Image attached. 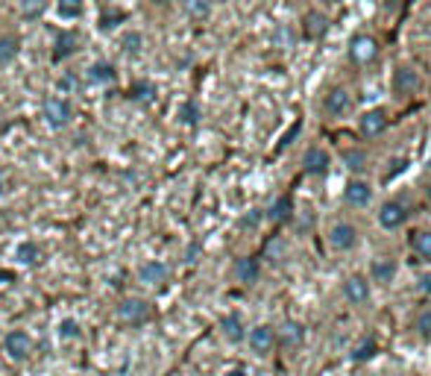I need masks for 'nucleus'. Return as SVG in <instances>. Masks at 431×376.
Here are the masks:
<instances>
[{
    "label": "nucleus",
    "mask_w": 431,
    "mask_h": 376,
    "mask_svg": "<svg viewBox=\"0 0 431 376\" xmlns=\"http://www.w3.org/2000/svg\"><path fill=\"white\" fill-rule=\"evenodd\" d=\"M150 318H153V309H150V303L141 300V297H126L118 306V320L126 323V326H144Z\"/></svg>",
    "instance_id": "nucleus-1"
},
{
    "label": "nucleus",
    "mask_w": 431,
    "mask_h": 376,
    "mask_svg": "<svg viewBox=\"0 0 431 376\" xmlns=\"http://www.w3.org/2000/svg\"><path fill=\"white\" fill-rule=\"evenodd\" d=\"M44 121L51 129H65L74 121V106L65 97H51V101H44Z\"/></svg>",
    "instance_id": "nucleus-2"
},
{
    "label": "nucleus",
    "mask_w": 431,
    "mask_h": 376,
    "mask_svg": "<svg viewBox=\"0 0 431 376\" xmlns=\"http://www.w3.org/2000/svg\"><path fill=\"white\" fill-rule=\"evenodd\" d=\"M4 347H6L12 362H27L29 353H32V341H29V335L24 330H12L4 338Z\"/></svg>",
    "instance_id": "nucleus-3"
},
{
    "label": "nucleus",
    "mask_w": 431,
    "mask_h": 376,
    "mask_svg": "<svg viewBox=\"0 0 431 376\" xmlns=\"http://www.w3.org/2000/svg\"><path fill=\"white\" fill-rule=\"evenodd\" d=\"M376 56H378V44L373 36H355L350 41V59L355 65H370L376 62Z\"/></svg>",
    "instance_id": "nucleus-4"
},
{
    "label": "nucleus",
    "mask_w": 431,
    "mask_h": 376,
    "mask_svg": "<svg viewBox=\"0 0 431 376\" xmlns=\"http://www.w3.org/2000/svg\"><path fill=\"white\" fill-rule=\"evenodd\" d=\"M329 241H331V247H335V250H352L355 244H358V230H355L352 223L338 221L335 226H331Z\"/></svg>",
    "instance_id": "nucleus-5"
},
{
    "label": "nucleus",
    "mask_w": 431,
    "mask_h": 376,
    "mask_svg": "<svg viewBox=\"0 0 431 376\" xmlns=\"http://www.w3.org/2000/svg\"><path fill=\"white\" fill-rule=\"evenodd\" d=\"M138 280L147 283V285H153V288H159V285H164L171 280V268L164 265V261H159V259L144 261V265L138 268Z\"/></svg>",
    "instance_id": "nucleus-6"
},
{
    "label": "nucleus",
    "mask_w": 431,
    "mask_h": 376,
    "mask_svg": "<svg viewBox=\"0 0 431 376\" xmlns=\"http://www.w3.org/2000/svg\"><path fill=\"white\" fill-rule=\"evenodd\" d=\"M326 112L329 115H335V118H343V115H350L352 112V94L346 91V89H331L326 94Z\"/></svg>",
    "instance_id": "nucleus-7"
},
{
    "label": "nucleus",
    "mask_w": 431,
    "mask_h": 376,
    "mask_svg": "<svg viewBox=\"0 0 431 376\" xmlns=\"http://www.w3.org/2000/svg\"><path fill=\"white\" fill-rule=\"evenodd\" d=\"M361 136L364 138H376L381 136L387 129V112L385 109H370V112H364V118H361Z\"/></svg>",
    "instance_id": "nucleus-8"
},
{
    "label": "nucleus",
    "mask_w": 431,
    "mask_h": 376,
    "mask_svg": "<svg viewBox=\"0 0 431 376\" xmlns=\"http://www.w3.org/2000/svg\"><path fill=\"white\" fill-rule=\"evenodd\" d=\"M408 221V209L405 203H385L378 209V223L385 226V230H399V226Z\"/></svg>",
    "instance_id": "nucleus-9"
},
{
    "label": "nucleus",
    "mask_w": 431,
    "mask_h": 376,
    "mask_svg": "<svg viewBox=\"0 0 431 376\" xmlns=\"http://www.w3.org/2000/svg\"><path fill=\"white\" fill-rule=\"evenodd\" d=\"M393 89H396V94H417L420 91V74L413 71V68H408V65H402V68H396V74H393Z\"/></svg>",
    "instance_id": "nucleus-10"
},
{
    "label": "nucleus",
    "mask_w": 431,
    "mask_h": 376,
    "mask_svg": "<svg viewBox=\"0 0 431 376\" xmlns=\"http://www.w3.org/2000/svg\"><path fill=\"white\" fill-rule=\"evenodd\" d=\"M343 297L350 300L352 306H361L370 300V283L364 280V276H350V280L343 283Z\"/></svg>",
    "instance_id": "nucleus-11"
},
{
    "label": "nucleus",
    "mask_w": 431,
    "mask_h": 376,
    "mask_svg": "<svg viewBox=\"0 0 431 376\" xmlns=\"http://www.w3.org/2000/svg\"><path fill=\"white\" fill-rule=\"evenodd\" d=\"M276 344V332L273 326H256V330H250V350L258 353V356H267Z\"/></svg>",
    "instance_id": "nucleus-12"
},
{
    "label": "nucleus",
    "mask_w": 431,
    "mask_h": 376,
    "mask_svg": "<svg viewBox=\"0 0 431 376\" xmlns=\"http://www.w3.org/2000/svg\"><path fill=\"white\" fill-rule=\"evenodd\" d=\"M343 200L350 203V206H367L373 200L370 183H364V179H352V183L346 186V191H343Z\"/></svg>",
    "instance_id": "nucleus-13"
},
{
    "label": "nucleus",
    "mask_w": 431,
    "mask_h": 376,
    "mask_svg": "<svg viewBox=\"0 0 431 376\" xmlns=\"http://www.w3.org/2000/svg\"><path fill=\"white\" fill-rule=\"evenodd\" d=\"M15 259H18L21 265H27V268H39L44 253H41V247L36 241H21L18 247H15Z\"/></svg>",
    "instance_id": "nucleus-14"
},
{
    "label": "nucleus",
    "mask_w": 431,
    "mask_h": 376,
    "mask_svg": "<svg viewBox=\"0 0 431 376\" xmlns=\"http://www.w3.org/2000/svg\"><path fill=\"white\" fill-rule=\"evenodd\" d=\"M77 44H79V36H77V32L74 30H62L59 32V36H56V51H53V59L56 62H62V59H68L74 51H77Z\"/></svg>",
    "instance_id": "nucleus-15"
},
{
    "label": "nucleus",
    "mask_w": 431,
    "mask_h": 376,
    "mask_svg": "<svg viewBox=\"0 0 431 376\" xmlns=\"http://www.w3.org/2000/svg\"><path fill=\"white\" fill-rule=\"evenodd\" d=\"M114 77H118V71H114L112 62L88 65V83H94V86H109V83H114Z\"/></svg>",
    "instance_id": "nucleus-16"
},
{
    "label": "nucleus",
    "mask_w": 431,
    "mask_h": 376,
    "mask_svg": "<svg viewBox=\"0 0 431 376\" xmlns=\"http://www.w3.org/2000/svg\"><path fill=\"white\" fill-rule=\"evenodd\" d=\"M235 276H238V283H244V285H253V283H258V276H261V265H258V259H238V265H235Z\"/></svg>",
    "instance_id": "nucleus-17"
},
{
    "label": "nucleus",
    "mask_w": 431,
    "mask_h": 376,
    "mask_svg": "<svg viewBox=\"0 0 431 376\" xmlns=\"http://www.w3.org/2000/svg\"><path fill=\"white\" fill-rule=\"evenodd\" d=\"M303 165H305L308 174H326V171H329V153L320 150V147H308Z\"/></svg>",
    "instance_id": "nucleus-18"
},
{
    "label": "nucleus",
    "mask_w": 431,
    "mask_h": 376,
    "mask_svg": "<svg viewBox=\"0 0 431 376\" xmlns=\"http://www.w3.org/2000/svg\"><path fill=\"white\" fill-rule=\"evenodd\" d=\"M303 338H305L303 323H296V320L281 323V330H279V341H281V344H285V347H296V344H303Z\"/></svg>",
    "instance_id": "nucleus-19"
},
{
    "label": "nucleus",
    "mask_w": 431,
    "mask_h": 376,
    "mask_svg": "<svg viewBox=\"0 0 431 376\" xmlns=\"http://www.w3.org/2000/svg\"><path fill=\"white\" fill-rule=\"evenodd\" d=\"M56 12L62 21H79L86 12V0H56Z\"/></svg>",
    "instance_id": "nucleus-20"
},
{
    "label": "nucleus",
    "mask_w": 431,
    "mask_h": 376,
    "mask_svg": "<svg viewBox=\"0 0 431 376\" xmlns=\"http://www.w3.org/2000/svg\"><path fill=\"white\" fill-rule=\"evenodd\" d=\"M220 330H223L226 341H232V344H238V341L246 338V332H244V320H241L238 315H226V318L220 320Z\"/></svg>",
    "instance_id": "nucleus-21"
},
{
    "label": "nucleus",
    "mask_w": 431,
    "mask_h": 376,
    "mask_svg": "<svg viewBox=\"0 0 431 376\" xmlns=\"http://www.w3.org/2000/svg\"><path fill=\"white\" fill-rule=\"evenodd\" d=\"M21 53V41L15 36H0V68H6V65H12L15 59H18Z\"/></svg>",
    "instance_id": "nucleus-22"
},
{
    "label": "nucleus",
    "mask_w": 431,
    "mask_h": 376,
    "mask_svg": "<svg viewBox=\"0 0 431 376\" xmlns=\"http://www.w3.org/2000/svg\"><path fill=\"white\" fill-rule=\"evenodd\" d=\"M267 218H270L273 223H288V221L293 218V200H291V197H279V200L270 206Z\"/></svg>",
    "instance_id": "nucleus-23"
},
{
    "label": "nucleus",
    "mask_w": 431,
    "mask_h": 376,
    "mask_svg": "<svg viewBox=\"0 0 431 376\" xmlns=\"http://www.w3.org/2000/svg\"><path fill=\"white\" fill-rule=\"evenodd\" d=\"M370 273H373V283L387 285V283L393 280V273H396V265H393L390 259H376L373 268H370Z\"/></svg>",
    "instance_id": "nucleus-24"
},
{
    "label": "nucleus",
    "mask_w": 431,
    "mask_h": 376,
    "mask_svg": "<svg viewBox=\"0 0 431 376\" xmlns=\"http://www.w3.org/2000/svg\"><path fill=\"white\" fill-rule=\"evenodd\" d=\"M326 30H329L326 15H320V12H308V15H305V32H308L311 39L326 36Z\"/></svg>",
    "instance_id": "nucleus-25"
},
{
    "label": "nucleus",
    "mask_w": 431,
    "mask_h": 376,
    "mask_svg": "<svg viewBox=\"0 0 431 376\" xmlns=\"http://www.w3.org/2000/svg\"><path fill=\"white\" fill-rule=\"evenodd\" d=\"M47 9V0H21V18L24 21H39Z\"/></svg>",
    "instance_id": "nucleus-26"
},
{
    "label": "nucleus",
    "mask_w": 431,
    "mask_h": 376,
    "mask_svg": "<svg viewBox=\"0 0 431 376\" xmlns=\"http://www.w3.org/2000/svg\"><path fill=\"white\" fill-rule=\"evenodd\" d=\"M200 118H203V112H200V103H197V101H185L179 106V121L182 124L194 127V124H200Z\"/></svg>",
    "instance_id": "nucleus-27"
},
{
    "label": "nucleus",
    "mask_w": 431,
    "mask_h": 376,
    "mask_svg": "<svg viewBox=\"0 0 431 376\" xmlns=\"http://www.w3.org/2000/svg\"><path fill=\"white\" fill-rule=\"evenodd\" d=\"M411 247H413V253H417L420 259L431 261V233H428V230L417 233V235H413V238H411Z\"/></svg>",
    "instance_id": "nucleus-28"
},
{
    "label": "nucleus",
    "mask_w": 431,
    "mask_h": 376,
    "mask_svg": "<svg viewBox=\"0 0 431 376\" xmlns=\"http://www.w3.org/2000/svg\"><path fill=\"white\" fill-rule=\"evenodd\" d=\"M121 47H124V53L138 56L144 51V36H141V32H124V36H121Z\"/></svg>",
    "instance_id": "nucleus-29"
},
{
    "label": "nucleus",
    "mask_w": 431,
    "mask_h": 376,
    "mask_svg": "<svg viewBox=\"0 0 431 376\" xmlns=\"http://www.w3.org/2000/svg\"><path fill=\"white\" fill-rule=\"evenodd\" d=\"M56 89H59V94H77V91L82 89V79H79L74 71H65V74L59 77Z\"/></svg>",
    "instance_id": "nucleus-30"
},
{
    "label": "nucleus",
    "mask_w": 431,
    "mask_h": 376,
    "mask_svg": "<svg viewBox=\"0 0 431 376\" xmlns=\"http://www.w3.org/2000/svg\"><path fill=\"white\" fill-rule=\"evenodd\" d=\"M185 12L191 15V18L203 21L211 15V0H185Z\"/></svg>",
    "instance_id": "nucleus-31"
},
{
    "label": "nucleus",
    "mask_w": 431,
    "mask_h": 376,
    "mask_svg": "<svg viewBox=\"0 0 431 376\" xmlns=\"http://www.w3.org/2000/svg\"><path fill=\"white\" fill-rule=\"evenodd\" d=\"M343 165L352 168V171H364V168H367V153H361V150H343Z\"/></svg>",
    "instance_id": "nucleus-32"
},
{
    "label": "nucleus",
    "mask_w": 431,
    "mask_h": 376,
    "mask_svg": "<svg viewBox=\"0 0 431 376\" xmlns=\"http://www.w3.org/2000/svg\"><path fill=\"white\" fill-rule=\"evenodd\" d=\"M132 97H135L138 103H153L156 101V86L153 83H138L132 89Z\"/></svg>",
    "instance_id": "nucleus-33"
},
{
    "label": "nucleus",
    "mask_w": 431,
    "mask_h": 376,
    "mask_svg": "<svg viewBox=\"0 0 431 376\" xmlns=\"http://www.w3.org/2000/svg\"><path fill=\"white\" fill-rule=\"evenodd\" d=\"M376 356V338H367V341H361V344L352 350V358L355 362H367V358Z\"/></svg>",
    "instance_id": "nucleus-34"
},
{
    "label": "nucleus",
    "mask_w": 431,
    "mask_h": 376,
    "mask_svg": "<svg viewBox=\"0 0 431 376\" xmlns=\"http://www.w3.org/2000/svg\"><path fill=\"white\" fill-rule=\"evenodd\" d=\"M59 335L65 338V341H77L79 335H82V330H79V320H74V318H65L62 323H59Z\"/></svg>",
    "instance_id": "nucleus-35"
},
{
    "label": "nucleus",
    "mask_w": 431,
    "mask_h": 376,
    "mask_svg": "<svg viewBox=\"0 0 431 376\" xmlns=\"http://www.w3.org/2000/svg\"><path fill=\"white\" fill-rule=\"evenodd\" d=\"M417 330H420V335H431V309L417 318Z\"/></svg>",
    "instance_id": "nucleus-36"
},
{
    "label": "nucleus",
    "mask_w": 431,
    "mask_h": 376,
    "mask_svg": "<svg viewBox=\"0 0 431 376\" xmlns=\"http://www.w3.org/2000/svg\"><path fill=\"white\" fill-rule=\"evenodd\" d=\"M6 191H9V176H6L4 171H0V197H4Z\"/></svg>",
    "instance_id": "nucleus-37"
},
{
    "label": "nucleus",
    "mask_w": 431,
    "mask_h": 376,
    "mask_svg": "<svg viewBox=\"0 0 431 376\" xmlns=\"http://www.w3.org/2000/svg\"><path fill=\"white\" fill-rule=\"evenodd\" d=\"M420 288H423L425 294H431V273H425L423 280H420Z\"/></svg>",
    "instance_id": "nucleus-38"
},
{
    "label": "nucleus",
    "mask_w": 431,
    "mask_h": 376,
    "mask_svg": "<svg viewBox=\"0 0 431 376\" xmlns=\"http://www.w3.org/2000/svg\"><path fill=\"white\" fill-rule=\"evenodd\" d=\"M226 376H246V370H244V368H235V370H229Z\"/></svg>",
    "instance_id": "nucleus-39"
},
{
    "label": "nucleus",
    "mask_w": 431,
    "mask_h": 376,
    "mask_svg": "<svg viewBox=\"0 0 431 376\" xmlns=\"http://www.w3.org/2000/svg\"><path fill=\"white\" fill-rule=\"evenodd\" d=\"M156 4H173V0H156Z\"/></svg>",
    "instance_id": "nucleus-40"
},
{
    "label": "nucleus",
    "mask_w": 431,
    "mask_h": 376,
    "mask_svg": "<svg viewBox=\"0 0 431 376\" xmlns=\"http://www.w3.org/2000/svg\"><path fill=\"white\" fill-rule=\"evenodd\" d=\"M428 197H431V183H428Z\"/></svg>",
    "instance_id": "nucleus-41"
}]
</instances>
